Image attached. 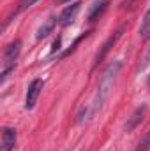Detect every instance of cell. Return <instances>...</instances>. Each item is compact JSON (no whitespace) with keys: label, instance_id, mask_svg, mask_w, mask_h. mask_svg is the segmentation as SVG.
I'll return each mask as SVG.
<instances>
[{"label":"cell","instance_id":"obj_1","mask_svg":"<svg viewBox=\"0 0 150 151\" xmlns=\"http://www.w3.org/2000/svg\"><path fill=\"white\" fill-rule=\"evenodd\" d=\"M122 60H115L108 65V69L104 70V74L101 76L99 79V84H97V91H95V97L92 100V104L88 106V119L95 118L97 114L103 111L104 104L110 100L111 97V91L117 84V79H118V74L122 70Z\"/></svg>","mask_w":150,"mask_h":151},{"label":"cell","instance_id":"obj_2","mask_svg":"<svg viewBox=\"0 0 150 151\" xmlns=\"http://www.w3.org/2000/svg\"><path fill=\"white\" fill-rule=\"evenodd\" d=\"M20 53H21V40H12L5 51H4V60H2V74H0V83L5 84L9 74L14 70L16 67V62L20 58Z\"/></svg>","mask_w":150,"mask_h":151},{"label":"cell","instance_id":"obj_3","mask_svg":"<svg viewBox=\"0 0 150 151\" xmlns=\"http://www.w3.org/2000/svg\"><path fill=\"white\" fill-rule=\"evenodd\" d=\"M44 88V81L42 79H34L30 84H28V90H27V99H25V109L32 111L36 107L39 100V95Z\"/></svg>","mask_w":150,"mask_h":151},{"label":"cell","instance_id":"obj_4","mask_svg":"<svg viewBox=\"0 0 150 151\" xmlns=\"http://www.w3.org/2000/svg\"><path fill=\"white\" fill-rule=\"evenodd\" d=\"M79 9H81V2H74V4L67 5V7L60 12V16H58V25H60V27H69V25H73L74 19H76V16H78V12H79Z\"/></svg>","mask_w":150,"mask_h":151},{"label":"cell","instance_id":"obj_5","mask_svg":"<svg viewBox=\"0 0 150 151\" xmlns=\"http://www.w3.org/2000/svg\"><path fill=\"white\" fill-rule=\"evenodd\" d=\"M124 30H125V27H120V28H118V30H117V32L113 34L111 37H110L108 40H106V42H104V46H103V49H101V53H99V55L95 56V62H94V69H95V67H97V65H99V63H101L103 60H104V56L108 55V51L111 49V46H113V44H115V42H117V40H118L120 37H122V34H124Z\"/></svg>","mask_w":150,"mask_h":151},{"label":"cell","instance_id":"obj_6","mask_svg":"<svg viewBox=\"0 0 150 151\" xmlns=\"http://www.w3.org/2000/svg\"><path fill=\"white\" fill-rule=\"evenodd\" d=\"M108 5H110V0H95V2L90 5L88 12H87V19H88V21H95V19H99V18L106 12Z\"/></svg>","mask_w":150,"mask_h":151},{"label":"cell","instance_id":"obj_7","mask_svg":"<svg viewBox=\"0 0 150 151\" xmlns=\"http://www.w3.org/2000/svg\"><path fill=\"white\" fill-rule=\"evenodd\" d=\"M145 114H147V106L143 104V106H140L134 113L131 114V118H127V123H125V127H124V130L125 132H133L141 121H143V118H145Z\"/></svg>","mask_w":150,"mask_h":151},{"label":"cell","instance_id":"obj_8","mask_svg":"<svg viewBox=\"0 0 150 151\" xmlns=\"http://www.w3.org/2000/svg\"><path fill=\"white\" fill-rule=\"evenodd\" d=\"M57 23H58V18L57 16H51V18H48L41 27L37 28V34H36V37L37 40L41 39H46L50 34H53V30H55V27H57Z\"/></svg>","mask_w":150,"mask_h":151},{"label":"cell","instance_id":"obj_9","mask_svg":"<svg viewBox=\"0 0 150 151\" xmlns=\"http://www.w3.org/2000/svg\"><path fill=\"white\" fill-rule=\"evenodd\" d=\"M16 146V130L14 128H4L2 132V151H12Z\"/></svg>","mask_w":150,"mask_h":151},{"label":"cell","instance_id":"obj_10","mask_svg":"<svg viewBox=\"0 0 150 151\" xmlns=\"http://www.w3.org/2000/svg\"><path fill=\"white\" fill-rule=\"evenodd\" d=\"M149 34H150V7H149V11L145 12V16L141 19V27H140V35L141 37H147Z\"/></svg>","mask_w":150,"mask_h":151},{"label":"cell","instance_id":"obj_11","mask_svg":"<svg viewBox=\"0 0 150 151\" xmlns=\"http://www.w3.org/2000/svg\"><path fill=\"white\" fill-rule=\"evenodd\" d=\"M150 67V39L147 42V49H145V55H143V60H141V65H140V70H147Z\"/></svg>","mask_w":150,"mask_h":151},{"label":"cell","instance_id":"obj_12","mask_svg":"<svg viewBox=\"0 0 150 151\" xmlns=\"http://www.w3.org/2000/svg\"><path fill=\"white\" fill-rule=\"evenodd\" d=\"M150 148V132L147 134V137L143 139V142L140 144V151H147Z\"/></svg>","mask_w":150,"mask_h":151},{"label":"cell","instance_id":"obj_13","mask_svg":"<svg viewBox=\"0 0 150 151\" xmlns=\"http://www.w3.org/2000/svg\"><path fill=\"white\" fill-rule=\"evenodd\" d=\"M36 2H41V0H23V2H21V7H20V11H25V9H28V7H32Z\"/></svg>","mask_w":150,"mask_h":151},{"label":"cell","instance_id":"obj_14","mask_svg":"<svg viewBox=\"0 0 150 151\" xmlns=\"http://www.w3.org/2000/svg\"><path fill=\"white\" fill-rule=\"evenodd\" d=\"M60 49V39H57V42L53 44V49H51V53H55V51H58Z\"/></svg>","mask_w":150,"mask_h":151},{"label":"cell","instance_id":"obj_15","mask_svg":"<svg viewBox=\"0 0 150 151\" xmlns=\"http://www.w3.org/2000/svg\"><path fill=\"white\" fill-rule=\"evenodd\" d=\"M125 2H127V4H131V2H133V0H125Z\"/></svg>","mask_w":150,"mask_h":151},{"label":"cell","instance_id":"obj_16","mask_svg":"<svg viewBox=\"0 0 150 151\" xmlns=\"http://www.w3.org/2000/svg\"><path fill=\"white\" fill-rule=\"evenodd\" d=\"M60 2H71V0H60Z\"/></svg>","mask_w":150,"mask_h":151}]
</instances>
